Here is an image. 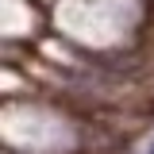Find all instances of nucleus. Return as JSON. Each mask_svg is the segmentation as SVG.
I'll return each instance as SVG.
<instances>
[{"label":"nucleus","mask_w":154,"mask_h":154,"mask_svg":"<svg viewBox=\"0 0 154 154\" xmlns=\"http://www.w3.org/2000/svg\"><path fill=\"white\" fill-rule=\"evenodd\" d=\"M150 154H154V150H150Z\"/></svg>","instance_id":"f257e3e1"}]
</instances>
